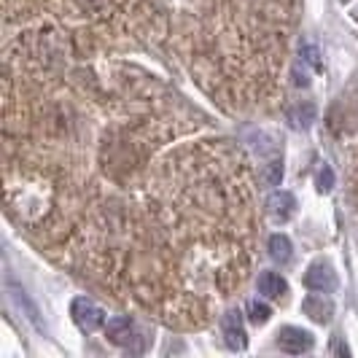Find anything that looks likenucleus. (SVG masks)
<instances>
[{"label": "nucleus", "instance_id": "f257e3e1", "mask_svg": "<svg viewBox=\"0 0 358 358\" xmlns=\"http://www.w3.org/2000/svg\"><path fill=\"white\" fill-rule=\"evenodd\" d=\"M71 315H73V321H76V326H78L81 331H87V334L97 331V329L106 323V313H103V307L94 305V302L87 299V296L73 299Z\"/></svg>", "mask_w": 358, "mask_h": 358}, {"label": "nucleus", "instance_id": "f03ea898", "mask_svg": "<svg viewBox=\"0 0 358 358\" xmlns=\"http://www.w3.org/2000/svg\"><path fill=\"white\" fill-rule=\"evenodd\" d=\"M106 337L113 342V345L127 348V350H135V353L143 350V345H138L141 331H138V326L129 321V318H110V321L106 323Z\"/></svg>", "mask_w": 358, "mask_h": 358}, {"label": "nucleus", "instance_id": "7ed1b4c3", "mask_svg": "<svg viewBox=\"0 0 358 358\" xmlns=\"http://www.w3.org/2000/svg\"><path fill=\"white\" fill-rule=\"evenodd\" d=\"M278 345H280V350H286L291 356H299L313 348V334L305 329H296V326H286L278 331Z\"/></svg>", "mask_w": 358, "mask_h": 358}, {"label": "nucleus", "instance_id": "20e7f679", "mask_svg": "<svg viewBox=\"0 0 358 358\" xmlns=\"http://www.w3.org/2000/svg\"><path fill=\"white\" fill-rule=\"evenodd\" d=\"M305 286L310 291H315V294H331L337 288V275H334V269L329 267V264L318 262V264H313V267L307 269Z\"/></svg>", "mask_w": 358, "mask_h": 358}, {"label": "nucleus", "instance_id": "39448f33", "mask_svg": "<svg viewBox=\"0 0 358 358\" xmlns=\"http://www.w3.org/2000/svg\"><path fill=\"white\" fill-rule=\"evenodd\" d=\"M221 329H224V340L232 350H243L245 348V326H243V318L240 313H227L224 321H221Z\"/></svg>", "mask_w": 358, "mask_h": 358}, {"label": "nucleus", "instance_id": "423d86ee", "mask_svg": "<svg viewBox=\"0 0 358 358\" xmlns=\"http://www.w3.org/2000/svg\"><path fill=\"white\" fill-rule=\"evenodd\" d=\"M302 310H305L307 318H313L315 323H329L331 321V313H334V305L323 294H315V296H307L305 302H302Z\"/></svg>", "mask_w": 358, "mask_h": 358}, {"label": "nucleus", "instance_id": "0eeeda50", "mask_svg": "<svg viewBox=\"0 0 358 358\" xmlns=\"http://www.w3.org/2000/svg\"><path fill=\"white\" fill-rule=\"evenodd\" d=\"M294 208H296V199L291 192H275L272 197L267 199V213L278 221H288L294 215Z\"/></svg>", "mask_w": 358, "mask_h": 358}, {"label": "nucleus", "instance_id": "6e6552de", "mask_svg": "<svg viewBox=\"0 0 358 358\" xmlns=\"http://www.w3.org/2000/svg\"><path fill=\"white\" fill-rule=\"evenodd\" d=\"M259 291H262L267 299H280L288 291V283L278 272H262V278H259Z\"/></svg>", "mask_w": 358, "mask_h": 358}, {"label": "nucleus", "instance_id": "1a4fd4ad", "mask_svg": "<svg viewBox=\"0 0 358 358\" xmlns=\"http://www.w3.org/2000/svg\"><path fill=\"white\" fill-rule=\"evenodd\" d=\"M8 286H11V291H14V302H17L19 307H24V313H27V321L33 323L36 329H43V323H41V318H38V307L30 302V296L24 294V288H19L14 280H8Z\"/></svg>", "mask_w": 358, "mask_h": 358}, {"label": "nucleus", "instance_id": "9d476101", "mask_svg": "<svg viewBox=\"0 0 358 358\" xmlns=\"http://www.w3.org/2000/svg\"><path fill=\"white\" fill-rule=\"evenodd\" d=\"M269 256L275 262H280V264H286L288 259H291V240H288L286 234H272L269 237Z\"/></svg>", "mask_w": 358, "mask_h": 358}, {"label": "nucleus", "instance_id": "9b49d317", "mask_svg": "<svg viewBox=\"0 0 358 358\" xmlns=\"http://www.w3.org/2000/svg\"><path fill=\"white\" fill-rule=\"evenodd\" d=\"M245 310H248V321L256 323V326L267 323V321H269V315H272V307H269L267 302H259V299H251Z\"/></svg>", "mask_w": 358, "mask_h": 358}, {"label": "nucleus", "instance_id": "f8f14e48", "mask_svg": "<svg viewBox=\"0 0 358 358\" xmlns=\"http://www.w3.org/2000/svg\"><path fill=\"white\" fill-rule=\"evenodd\" d=\"M288 119L294 122V127H307L313 124V119H315V108L305 103V106H296L294 110H288Z\"/></svg>", "mask_w": 358, "mask_h": 358}, {"label": "nucleus", "instance_id": "ddd939ff", "mask_svg": "<svg viewBox=\"0 0 358 358\" xmlns=\"http://www.w3.org/2000/svg\"><path fill=\"white\" fill-rule=\"evenodd\" d=\"M280 180H283V164L278 159L267 162V167H264V183L267 186H280Z\"/></svg>", "mask_w": 358, "mask_h": 358}, {"label": "nucleus", "instance_id": "4468645a", "mask_svg": "<svg viewBox=\"0 0 358 358\" xmlns=\"http://www.w3.org/2000/svg\"><path fill=\"white\" fill-rule=\"evenodd\" d=\"M318 189H321L323 194L334 189V170L329 164H323L321 170H318Z\"/></svg>", "mask_w": 358, "mask_h": 358}, {"label": "nucleus", "instance_id": "2eb2a0df", "mask_svg": "<svg viewBox=\"0 0 358 358\" xmlns=\"http://www.w3.org/2000/svg\"><path fill=\"white\" fill-rule=\"evenodd\" d=\"M302 54H305V59L315 68V71H321V59H318V49H315V46H305Z\"/></svg>", "mask_w": 358, "mask_h": 358}, {"label": "nucleus", "instance_id": "dca6fc26", "mask_svg": "<svg viewBox=\"0 0 358 358\" xmlns=\"http://www.w3.org/2000/svg\"><path fill=\"white\" fill-rule=\"evenodd\" d=\"M334 353H337V356H348L350 350H348V345H342L340 340H334Z\"/></svg>", "mask_w": 358, "mask_h": 358}]
</instances>
